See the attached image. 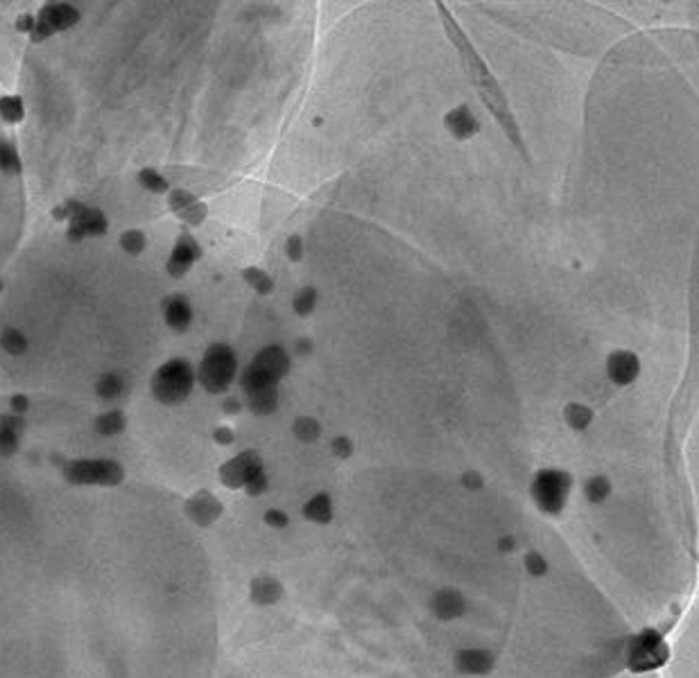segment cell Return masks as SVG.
Segmentation results:
<instances>
[{"instance_id":"obj_18","label":"cell","mask_w":699,"mask_h":678,"mask_svg":"<svg viewBox=\"0 0 699 678\" xmlns=\"http://www.w3.org/2000/svg\"><path fill=\"white\" fill-rule=\"evenodd\" d=\"M315 303H317V292L313 290V287H304V290H299L297 292V297H295V303H292V308H295V312L301 315V317H308L315 310Z\"/></svg>"},{"instance_id":"obj_10","label":"cell","mask_w":699,"mask_h":678,"mask_svg":"<svg viewBox=\"0 0 699 678\" xmlns=\"http://www.w3.org/2000/svg\"><path fill=\"white\" fill-rule=\"evenodd\" d=\"M163 317H165V324H168L172 330L184 332L188 330V326L193 324V308H190L186 297H179L177 294V297H170L165 301Z\"/></svg>"},{"instance_id":"obj_26","label":"cell","mask_w":699,"mask_h":678,"mask_svg":"<svg viewBox=\"0 0 699 678\" xmlns=\"http://www.w3.org/2000/svg\"><path fill=\"white\" fill-rule=\"evenodd\" d=\"M301 251H304L301 237L299 235H292L290 240H288V256H290V260H299L301 258Z\"/></svg>"},{"instance_id":"obj_17","label":"cell","mask_w":699,"mask_h":678,"mask_svg":"<svg viewBox=\"0 0 699 678\" xmlns=\"http://www.w3.org/2000/svg\"><path fill=\"white\" fill-rule=\"evenodd\" d=\"M593 419V412L589 410L586 405H568L566 407V421L570 423V427H575V430H584L586 425L591 423Z\"/></svg>"},{"instance_id":"obj_3","label":"cell","mask_w":699,"mask_h":678,"mask_svg":"<svg viewBox=\"0 0 699 678\" xmlns=\"http://www.w3.org/2000/svg\"><path fill=\"white\" fill-rule=\"evenodd\" d=\"M238 371V360L233 348L229 344H213L206 348V353L197 369V380L211 394H222L231 387Z\"/></svg>"},{"instance_id":"obj_13","label":"cell","mask_w":699,"mask_h":678,"mask_svg":"<svg viewBox=\"0 0 699 678\" xmlns=\"http://www.w3.org/2000/svg\"><path fill=\"white\" fill-rule=\"evenodd\" d=\"M247 403L251 407V412L256 414H269L274 412L276 403H279V394H276V387L272 389H263V392H253L247 396Z\"/></svg>"},{"instance_id":"obj_1","label":"cell","mask_w":699,"mask_h":678,"mask_svg":"<svg viewBox=\"0 0 699 678\" xmlns=\"http://www.w3.org/2000/svg\"><path fill=\"white\" fill-rule=\"evenodd\" d=\"M288 369H290V357L285 353L283 346L269 344L265 348H260L256 357L251 360V364L240 376V387L244 396L276 387L279 380L288 373Z\"/></svg>"},{"instance_id":"obj_32","label":"cell","mask_w":699,"mask_h":678,"mask_svg":"<svg viewBox=\"0 0 699 678\" xmlns=\"http://www.w3.org/2000/svg\"><path fill=\"white\" fill-rule=\"evenodd\" d=\"M0 292H3V278H0Z\"/></svg>"},{"instance_id":"obj_28","label":"cell","mask_w":699,"mask_h":678,"mask_svg":"<svg viewBox=\"0 0 699 678\" xmlns=\"http://www.w3.org/2000/svg\"><path fill=\"white\" fill-rule=\"evenodd\" d=\"M28 407H30V401H28V398L25 396H14L12 398V410H14V414L16 412H19V414H23V412H25L28 410Z\"/></svg>"},{"instance_id":"obj_5","label":"cell","mask_w":699,"mask_h":678,"mask_svg":"<svg viewBox=\"0 0 699 678\" xmlns=\"http://www.w3.org/2000/svg\"><path fill=\"white\" fill-rule=\"evenodd\" d=\"M66 477L75 484H114L121 480V468L114 461H75L66 468Z\"/></svg>"},{"instance_id":"obj_27","label":"cell","mask_w":699,"mask_h":678,"mask_svg":"<svg viewBox=\"0 0 699 678\" xmlns=\"http://www.w3.org/2000/svg\"><path fill=\"white\" fill-rule=\"evenodd\" d=\"M34 25H36V19H34V16H32V14L21 16V19L16 21V28L23 30V32H32V30H34Z\"/></svg>"},{"instance_id":"obj_15","label":"cell","mask_w":699,"mask_h":678,"mask_svg":"<svg viewBox=\"0 0 699 678\" xmlns=\"http://www.w3.org/2000/svg\"><path fill=\"white\" fill-rule=\"evenodd\" d=\"M95 430H98L102 436H111V434L123 432L125 430V414L118 412V410L102 414V416L95 421Z\"/></svg>"},{"instance_id":"obj_7","label":"cell","mask_w":699,"mask_h":678,"mask_svg":"<svg viewBox=\"0 0 699 678\" xmlns=\"http://www.w3.org/2000/svg\"><path fill=\"white\" fill-rule=\"evenodd\" d=\"M607 376L618 387L632 385L640 376V357L634 350H614L607 357Z\"/></svg>"},{"instance_id":"obj_14","label":"cell","mask_w":699,"mask_h":678,"mask_svg":"<svg viewBox=\"0 0 699 678\" xmlns=\"http://www.w3.org/2000/svg\"><path fill=\"white\" fill-rule=\"evenodd\" d=\"M0 346H3L10 355H23L30 346L28 337L16 328H5L0 335Z\"/></svg>"},{"instance_id":"obj_21","label":"cell","mask_w":699,"mask_h":678,"mask_svg":"<svg viewBox=\"0 0 699 678\" xmlns=\"http://www.w3.org/2000/svg\"><path fill=\"white\" fill-rule=\"evenodd\" d=\"M138 181L147 190H152V193H165V190H168V181H165L161 174L154 172V170H143L138 174Z\"/></svg>"},{"instance_id":"obj_20","label":"cell","mask_w":699,"mask_h":678,"mask_svg":"<svg viewBox=\"0 0 699 678\" xmlns=\"http://www.w3.org/2000/svg\"><path fill=\"white\" fill-rule=\"evenodd\" d=\"M121 246L127 253H132V256H138V253L145 249V235H143L140 231H127L121 237Z\"/></svg>"},{"instance_id":"obj_30","label":"cell","mask_w":699,"mask_h":678,"mask_svg":"<svg viewBox=\"0 0 699 678\" xmlns=\"http://www.w3.org/2000/svg\"><path fill=\"white\" fill-rule=\"evenodd\" d=\"M216 436H218V441H222V443H229V441H231V432H229V430H218Z\"/></svg>"},{"instance_id":"obj_2","label":"cell","mask_w":699,"mask_h":678,"mask_svg":"<svg viewBox=\"0 0 699 678\" xmlns=\"http://www.w3.org/2000/svg\"><path fill=\"white\" fill-rule=\"evenodd\" d=\"M197 380V371L190 366L184 357H172L165 364H161L152 378V394L158 403L163 405H177L186 401L193 392Z\"/></svg>"},{"instance_id":"obj_31","label":"cell","mask_w":699,"mask_h":678,"mask_svg":"<svg viewBox=\"0 0 699 678\" xmlns=\"http://www.w3.org/2000/svg\"><path fill=\"white\" fill-rule=\"evenodd\" d=\"M225 407H227V412H236L238 407H240V401H238V398H229V401L225 403Z\"/></svg>"},{"instance_id":"obj_11","label":"cell","mask_w":699,"mask_h":678,"mask_svg":"<svg viewBox=\"0 0 699 678\" xmlns=\"http://www.w3.org/2000/svg\"><path fill=\"white\" fill-rule=\"evenodd\" d=\"M446 127L457 136V138H468V136H473L478 131V120L473 118L468 107H459L446 116Z\"/></svg>"},{"instance_id":"obj_16","label":"cell","mask_w":699,"mask_h":678,"mask_svg":"<svg viewBox=\"0 0 699 678\" xmlns=\"http://www.w3.org/2000/svg\"><path fill=\"white\" fill-rule=\"evenodd\" d=\"M0 167L5 172H21V158L14 142L0 138Z\"/></svg>"},{"instance_id":"obj_24","label":"cell","mask_w":699,"mask_h":678,"mask_svg":"<svg viewBox=\"0 0 699 678\" xmlns=\"http://www.w3.org/2000/svg\"><path fill=\"white\" fill-rule=\"evenodd\" d=\"M295 432L301 436V438H313L317 436V432H320V425H317V421L313 419H301L299 423H295Z\"/></svg>"},{"instance_id":"obj_8","label":"cell","mask_w":699,"mask_h":678,"mask_svg":"<svg viewBox=\"0 0 699 678\" xmlns=\"http://www.w3.org/2000/svg\"><path fill=\"white\" fill-rule=\"evenodd\" d=\"M200 244H197V240L193 235H188L184 233L177 240V244H174V249L170 253V260H168V271L172 276H184L186 271L193 267V262L200 258Z\"/></svg>"},{"instance_id":"obj_19","label":"cell","mask_w":699,"mask_h":678,"mask_svg":"<svg viewBox=\"0 0 699 678\" xmlns=\"http://www.w3.org/2000/svg\"><path fill=\"white\" fill-rule=\"evenodd\" d=\"M23 114H25V109H23V102L19 98L0 100V116H3L7 123H19Z\"/></svg>"},{"instance_id":"obj_25","label":"cell","mask_w":699,"mask_h":678,"mask_svg":"<svg viewBox=\"0 0 699 678\" xmlns=\"http://www.w3.org/2000/svg\"><path fill=\"white\" fill-rule=\"evenodd\" d=\"M244 276L247 278H253V281H249L253 287H258L260 292H269L272 290V281H269V276L263 274V271H258V269H247L244 271Z\"/></svg>"},{"instance_id":"obj_6","label":"cell","mask_w":699,"mask_h":678,"mask_svg":"<svg viewBox=\"0 0 699 678\" xmlns=\"http://www.w3.org/2000/svg\"><path fill=\"white\" fill-rule=\"evenodd\" d=\"M570 489V477L559 473V470H545L536 477L534 482V496L539 500V505L543 509H559L566 500V493Z\"/></svg>"},{"instance_id":"obj_29","label":"cell","mask_w":699,"mask_h":678,"mask_svg":"<svg viewBox=\"0 0 699 678\" xmlns=\"http://www.w3.org/2000/svg\"><path fill=\"white\" fill-rule=\"evenodd\" d=\"M295 350H297L299 355H308L313 350V341L308 339V337H301V339L295 341Z\"/></svg>"},{"instance_id":"obj_12","label":"cell","mask_w":699,"mask_h":678,"mask_svg":"<svg viewBox=\"0 0 699 678\" xmlns=\"http://www.w3.org/2000/svg\"><path fill=\"white\" fill-rule=\"evenodd\" d=\"M95 392H98L102 401H116V398L123 396L125 392V378L121 373H114V371L105 373V376H100L98 385H95Z\"/></svg>"},{"instance_id":"obj_22","label":"cell","mask_w":699,"mask_h":678,"mask_svg":"<svg viewBox=\"0 0 699 678\" xmlns=\"http://www.w3.org/2000/svg\"><path fill=\"white\" fill-rule=\"evenodd\" d=\"M16 448H19V432L12 427L0 425V454L10 457V454L16 452Z\"/></svg>"},{"instance_id":"obj_23","label":"cell","mask_w":699,"mask_h":678,"mask_svg":"<svg viewBox=\"0 0 699 678\" xmlns=\"http://www.w3.org/2000/svg\"><path fill=\"white\" fill-rule=\"evenodd\" d=\"M586 493H589L591 500H605V496L609 493V482L605 477H593V480L586 484Z\"/></svg>"},{"instance_id":"obj_9","label":"cell","mask_w":699,"mask_h":678,"mask_svg":"<svg viewBox=\"0 0 699 678\" xmlns=\"http://www.w3.org/2000/svg\"><path fill=\"white\" fill-rule=\"evenodd\" d=\"M36 21L41 23V25H45L50 32L68 30L79 21V12H77V7L68 5V3H52V5L43 7Z\"/></svg>"},{"instance_id":"obj_4","label":"cell","mask_w":699,"mask_h":678,"mask_svg":"<svg viewBox=\"0 0 699 678\" xmlns=\"http://www.w3.org/2000/svg\"><path fill=\"white\" fill-rule=\"evenodd\" d=\"M54 218L68 220V231L66 237L70 242H79L84 237H95L107 233V218L102 215L100 209L86 206L82 202H68L66 206H59L54 211Z\"/></svg>"}]
</instances>
